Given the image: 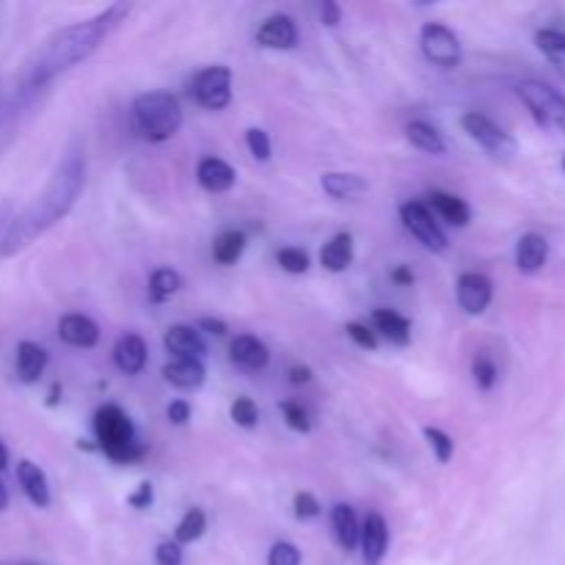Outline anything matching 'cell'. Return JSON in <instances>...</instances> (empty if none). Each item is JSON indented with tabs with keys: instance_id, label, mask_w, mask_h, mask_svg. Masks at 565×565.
Here are the masks:
<instances>
[{
	"instance_id": "cell-32",
	"label": "cell",
	"mask_w": 565,
	"mask_h": 565,
	"mask_svg": "<svg viewBox=\"0 0 565 565\" xmlns=\"http://www.w3.org/2000/svg\"><path fill=\"white\" fill-rule=\"evenodd\" d=\"M423 436H425V441H428V447H430V452H434L436 461L439 463L452 461V456H456V441H452L450 434H445V430L436 428V425H425Z\"/></svg>"
},
{
	"instance_id": "cell-25",
	"label": "cell",
	"mask_w": 565,
	"mask_h": 565,
	"mask_svg": "<svg viewBox=\"0 0 565 565\" xmlns=\"http://www.w3.org/2000/svg\"><path fill=\"white\" fill-rule=\"evenodd\" d=\"M373 326L384 340L392 342V345L406 348L408 342H412V320L403 318L395 309H375Z\"/></svg>"
},
{
	"instance_id": "cell-31",
	"label": "cell",
	"mask_w": 565,
	"mask_h": 565,
	"mask_svg": "<svg viewBox=\"0 0 565 565\" xmlns=\"http://www.w3.org/2000/svg\"><path fill=\"white\" fill-rule=\"evenodd\" d=\"M204 530H207V513L202 508H188L185 516L180 519V524L174 530V544H196L204 535Z\"/></svg>"
},
{
	"instance_id": "cell-34",
	"label": "cell",
	"mask_w": 565,
	"mask_h": 565,
	"mask_svg": "<svg viewBox=\"0 0 565 565\" xmlns=\"http://www.w3.org/2000/svg\"><path fill=\"white\" fill-rule=\"evenodd\" d=\"M230 417L237 428H246V430L257 428L259 425L257 403H254L252 397H237V401L230 406Z\"/></svg>"
},
{
	"instance_id": "cell-10",
	"label": "cell",
	"mask_w": 565,
	"mask_h": 565,
	"mask_svg": "<svg viewBox=\"0 0 565 565\" xmlns=\"http://www.w3.org/2000/svg\"><path fill=\"white\" fill-rule=\"evenodd\" d=\"M456 298L463 312L472 315V318H480L491 307V301H494V285H491V279L486 274L467 270V274L458 276Z\"/></svg>"
},
{
	"instance_id": "cell-40",
	"label": "cell",
	"mask_w": 565,
	"mask_h": 565,
	"mask_svg": "<svg viewBox=\"0 0 565 565\" xmlns=\"http://www.w3.org/2000/svg\"><path fill=\"white\" fill-rule=\"evenodd\" d=\"M345 331L359 348H364V351H375V348H379V337H375V331H370V326L348 323Z\"/></svg>"
},
{
	"instance_id": "cell-48",
	"label": "cell",
	"mask_w": 565,
	"mask_h": 565,
	"mask_svg": "<svg viewBox=\"0 0 565 565\" xmlns=\"http://www.w3.org/2000/svg\"><path fill=\"white\" fill-rule=\"evenodd\" d=\"M6 467H9V447H6L3 439H0V472H3Z\"/></svg>"
},
{
	"instance_id": "cell-4",
	"label": "cell",
	"mask_w": 565,
	"mask_h": 565,
	"mask_svg": "<svg viewBox=\"0 0 565 565\" xmlns=\"http://www.w3.org/2000/svg\"><path fill=\"white\" fill-rule=\"evenodd\" d=\"M132 121L147 141L163 143L180 132V99L169 92H147L132 99Z\"/></svg>"
},
{
	"instance_id": "cell-49",
	"label": "cell",
	"mask_w": 565,
	"mask_h": 565,
	"mask_svg": "<svg viewBox=\"0 0 565 565\" xmlns=\"http://www.w3.org/2000/svg\"><path fill=\"white\" fill-rule=\"evenodd\" d=\"M9 508V489L3 486V480H0V511H6Z\"/></svg>"
},
{
	"instance_id": "cell-7",
	"label": "cell",
	"mask_w": 565,
	"mask_h": 565,
	"mask_svg": "<svg viewBox=\"0 0 565 565\" xmlns=\"http://www.w3.org/2000/svg\"><path fill=\"white\" fill-rule=\"evenodd\" d=\"M419 50L439 70H456L463 58V50L456 31L441 25V22H425L423 31H419Z\"/></svg>"
},
{
	"instance_id": "cell-6",
	"label": "cell",
	"mask_w": 565,
	"mask_h": 565,
	"mask_svg": "<svg viewBox=\"0 0 565 565\" xmlns=\"http://www.w3.org/2000/svg\"><path fill=\"white\" fill-rule=\"evenodd\" d=\"M461 127L480 149H483L489 158L500 160V163H508V160L516 158L519 152V143L516 138L511 136L508 130H502L491 116L480 114V110H467L461 116Z\"/></svg>"
},
{
	"instance_id": "cell-41",
	"label": "cell",
	"mask_w": 565,
	"mask_h": 565,
	"mask_svg": "<svg viewBox=\"0 0 565 565\" xmlns=\"http://www.w3.org/2000/svg\"><path fill=\"white\" fill-rule=\"evenodd\" d=\"M154 563L158 565H182V546L174 541H160L154 550Z\"/></svg>"
},
{
	"instance_id": "cell-18",
	"label": "cell",
	"mask_w": 565,
	"mask_h": 565,
	"mask_svg": "<svg viewBox=\"0 0 565 565\" xmlns=\"http://www.w3.org/2000/svg\"><path fill=\"white\" fill-rule=\"evenodd\" d=\"M196 180L207 193H226L235 188L237 171L221 158H202L196 166Z\"/></svg>"
},
{
	"instance_id": "cell-16",
	"label": "cell",
	"mask_w": 565,
	"mask_h": 565,
	"mask_svg": "<svg viewBox=\"0 0 565 565\" xmlns=\"http://www.w3.org/2000/svg\"><path fill=\"white\" fill-rule=\"evenodd\" d=\"M17 483H20L22 494L31 500V505L50 508V500H53V497H50L47 475H44V469L39 467V463L22 458V461L17 463Z\"/></svg>"
},
{
	"instance_id": "cell-13",
	"label": "cell",
	"mask_w": 565,
	"mask_h": 565,
	"mask_svg": "<svg viewBox=\"0 0 565 565\" xmlns=\"http://www.w3.org/2000/svg\"><path fill=\"white\" fill-rule=\"evenodd\" d=\"M163 348L174 359H202L207 353V342H204L202 331L185 323H174L166 329Z\"/></svg>"
},
{
	"instance_id": "cell-15",
	"label": "cell",
	"mask_w": 565,
	"mask_h": 565,
	"mask_svg": "<svg viewBox=\"0 0 565 565\" xmlns=\"http://www.w3.org/2000/svg\"><path fill=\"white\" fill-rule=\"evenodd\" d=\"M50 364V353L47 348L39 345V342H31V340H22L20 345H17V359H14V367H17V379L22 381V384H36L39 379L44 375V370H47Z\"/></svg>"
},
{
	"instance_id": "cell-21",
	"label": "cell",
	"mask_w": 565,
	"mask_h": 565,
	"mask_svg": "<svg viewBox=\"0 0 565 565\" xmlns=\"http://www.w3.org/2000/svg\"><path fill=\"white\" fill-rule=\"evenodd\" d=\"M428 199H430V213H434L436 218L445 221V224L463 230V226H469V221H472V210H469V204L463 202L461 196H456V193L434 191Z\"/></svg>"
},
{
	"instance_id": "cell-42",
	"label": "cell",
	"mask_w": 565,
	"mask_h": 565,
	"mask_svg": "<svg viewBox=\"0 0 565 565\" xmlns=\"http://www.w3.org/2000/svg\"><path fill=\"white\" fill-rule=\"evenodd\" d=\"M152 502H154V489L149 480L138 483V489L127 497V505L136 508V511H147V508H152Z\"/></svg>"
},
{
	"instance_id": "cell-30",
	"label": "cell",
	"mask_w": 565,
	"mask_h": 565,
	"mask_svg": "<svg viewBox=\"0 0 565 565\" xmlns=\"http://www.w3.org/2000/svg\"><path fill=\"white\" fill-rule=\"evenodd\" d=\"M182 290V276L174 268H158L149 276V301L166 303Z\"/></svg>"
},
{
	"instance_id": "cell-11",
	"label": "cell",
	"mask_w": 565,
	"mask_h": 565,
	"mask_svg": "<svg viewBox=\"0 0 565 565\" xmlns=\"http://www.w3.org/2000/svg\"><path fill=\"white\" fill-rule=\"evenodd\" d=\"M359 550H362L364 565H381L390 550V524L381 513H367L359 535Z\"/></svg>"
},
{
	"instance_id": "cell-46",
	"label": "cell",
	"mask_w": 565,
	"mask_h": 565,
	"mask_svg": "<svg viewBox=\"0 0 565 565\" xmlns=\"http://www.w3.org/2000/svg\"><path fill=\"white\" fill-rule=\"evenodd\" d=\"M290 384H296V386H301V384H309V381H312V370L309 367H303V364H292L290 367Z\"/></svg>"
},
{
	"instance_id": "cell-39",
	"label": "cell",
	"mask_w": 565,
	"mask_h": 565,
	"mask_svg": "<svg viewBox=\"0 0 565 565\" xmlns=\"http://www.w3.org/2000/svg\"><path fill=\"white\" fill-rule=\"evenodd\" d=\"M292 508H296V519H301V522L318 519L320 513H323V505L318 502V497L309 494V491H298V494L292 497Z\"/></svg>"
},
{
	"instance_id": "cell-29",
	"label": "cell",
	"mask_w": 565,
	"mask_h": 565,
	"mask_svg": "<svg viewBox=\"0 0 565 565\" xmlns=\"http://www.w3.org/2000/svg\"><path fill=\"white\" fill-rule=\"evenodd\" d=\"M535 47H539L541 55H544V58L565 77V31H557V28H541V31L535 33Z\"/></svg>"
},
{
	"instance_id": "cell-24",
	"label": "cell",
	"mask_w": 565,
	"mask_h": 565,
	"mask_svg": "<svg viewBox=\"0 0 565 565\" xmlns=\"http://www.w3.org/2000/svg\"><path fill=\"white\" fill-rule=\"evenodd\" d=\"M320 265L329 274H342L353 265V235L351 232H337L323 248H320Z\"/></svg>"
},
{
	"instance_id": "cell-8",
	"label": "cell",
	"mask_w": 565,
	"mask_h": 565,
	"mask_svg": "<svg viewBox=\"0 0 565 565\" xmlns=\"http://www.w3.org/2000/svg\"><path fill=\"white\" fill-rule=\"evenodd\" d=\"M401 221L408 230V235H412L414 241L423 243V248H428V252L445 254L447 246H450L445 230H441V224L436 221V215L430 213L428 204L423 202L401 204Z\"/></svg>"
},
{
	"instance_id": "cell-22",
	"label": "cell",
	"mask_w": 565,
	"mask_h": 565,
	"mask_svg": "<svg viewBox=\"0 0 565 565\" xmlns=\"http://www.w3.org/2000/svg\"><path fill=\"white\" fill-rule=\"evenodd\" d=\"M163 379L174 390H199L207 379V370H204L202 359H171L163 367Z\"/></svg>"
},
{
	"instance_id": "cell-45",
	"label": "cell",
	"mask_w": 565,
	"mask_h": 565,
	"mask_svg": "<svg viewBox=\"0 0 565 565\" xmlns=\"http://www.w3.org/2000/svg\"><path fill=\"white\" fill-rule=\"evenodd\" d=\"M199 331H207V334H213V337H226L230 326L218 318H202L199 320Z\"/></svg>"
},
{
	"instance_id": "cell-27",
	"label": "cell",
	"mask_w": 565,
	"mask_h": 565,
	"mask_svg": "<svg viewBox=\"0 0 565 565\" xmlns=\"http://www.w3.org/2000/svg\"><path fill=\"white\" fill-rule=\"evenodd\" d=\"M406 138H408V143H412L414 149H419V152L434 154V158H441V154H447L445 136H441V132L436 130L430 121H423V119L408 121Z\"/></svg>"
},
{
	"instance_id": "cell-44",
	"label": "cell",
	"mask_w": 565,
	"mask_h": 565,
	"mask_svg": "<svg viewBox=\"0 0 565 565\" xmlns=\"http://www.w3.org/2000/svg\"><path fill=\"white\" fill-rule=\"evenodd\" d=\"M320 20H323L326 28H337L342 22V6L337 0H326L320 6Z\"/></svg>"
},
{
	"instance_id": "cell-36",
	"label": "cell",
	"mask_w": 565,
	"mask_h": 565,
	"mask_svg": "<svg viewBox=\"0 0 565 565\" xmlns=\"http://www.w3.org/2000/svg\"><path fill=\"white\" fill-rule=\"evenodd\" d=\"M281 417H285L287 428L296 430V434H309V430H312V423H309L307 408H303L298 401L281 403Z\"/></svg>"
},
{
	"instance_id": "cell-9",
	"label": "cell",
	"mask_w": 565,
	"mask_h": 565,
	"mask_svg": "<svg viewBox=\"0 0 565 565\" xmlns=\"http://www.w3.org/2000/svg\"><path fill=\"white\" fill-rule=\"evenodd\" d=\"M193 99L207 110H224L232 103V70L224 64L204 66L193 77Z\"/></svg>"
},
{
	"instance_id": "cell-19",
	"label": "cell",
	"mask_w": 565,
	"mask_h": 565,
	"mask_svg": "<svg viewBox=\"0 0 565 565\" xmlns=\"http://www.w3.org/2000/svg\"><path fill=\"white\" fill-rule=\"evenodd\" d=\"M550 259V243L539 232H527V235L519 237L516 243V268L524 276H535Z\"/></svg>"
},
{
	"instance_id": "cell-12",
	"label": "cell",
	"mask_w": 565,
	"mask_h": 565,
	"mask_svg": "<svg viewBox=\"0 0 565 565\" xmlns=\"http://www.w3.org/2000/svg\"><path fill=\"white\" fill-rule=\"evenodd\" d=\"M254 39L265 50H292L298 47V25L290 14H270Z\"/></svg>"
},
{
	"instance_id": "cell-47",
	"label": "cell",
	"mask_w": 565,
	"mask_h": 565,
	"mask_svg": "<svg viewBox=\"0 0 565 565\" xmlns=\"http://www.w3.org/2000/svg\"><path fill=\"white\" fill-rule=\"evenodd\" d=\"M392 281L401 287H408V285H414V274L406 268V265H401V268L392 270Z\"/></svg>"
},
{
	"instance_id": "cell-37",
	"label": "cell",
	"mask_w": 565,
	"mask_h": 565,
	"mask_svg": "<svg viewBox=\"0 0 565 565\" xmlns=\"http://www.w3.org/2000/svg\"><path fill=\"white\" fill-rule=\"evenodd\" d=\"M246 147H248V152H252L257 160H263V163L265 160H270V152H274V149H270L268 132H265L263 127H248Z\"/></svg>"
},
{
	"instance_id": "cell-5",
	"label": "cell",
	"mask_w": 565,
	"mask_h": 565,
	"mask_svg": "<svg viewBox=\"0 0 565 565\" xmlns=\"http://www.w3.org/2000/svg\"><path fill=\"white\" fill-rule=\"evenodd\" d=\"M516 97L522 99L541 130L565 136V94L544 81H522L516 86Z\"/></svg>"
},
{
	"instance_id": "cell-33",
	"label": "cell",
	"mask_w": 565,
	"mask_h": 565,
	"mask_svg": "<svg viewBox=\"0 0 565 565\" xmlns=\"http://www.w3.org/2000/svg\"><path fill=\"white\" fill-rule=\"evenodd\" d=\"M472 375H475V384H478L480 392H491L497 386V381H500V370H497V362L491 356H486V353L475 356Z\"/></svg>"
},
{
	"instance_id": "cell-38",
	"label": "cell",
	"mask_w": 565,
	"mask_h": 565,
	"mask_svg": "<svg viewBox=\"0 0 565 565\" xmlns=\"http://www.w3.org/2000/svg\"><path fill=\"white\" fill-rule=\"evenodd\" d=\"M301 550L296 544H290V541H279L268 552V565H301Z\"/></svg>"
},
{
	"instance_id": "cell-14",
	"label": "cell",
	"mask_w": 565,
	"mask_h": 565,
	"mask_svg": "<svg viewBox=\"0 0 565 565\" xmlns=\"http://www.w3.org/2000/svg\"><path fill=\"white\" fill-rule=\"evenodd\" d=\"M230 359L243 370H265L270 364V351L259 337L254 334H237L235 340L230 342Z\"/></svg>"
},
{
	"instance_id": "cell-43",
	"label": "cell",
	"mask_w": 565,
	"mask_h": 565,
	"mask_svg": "<svg viewBox=\"0 0 565 565\" xmlns=\"http://www.w3.org/2000/svg\"><path fill=\"white\" fill-rule=\"evenodd\" d=\"M166 417H169L171 425H188L191 423V403L188 401H171L169 408H166Z\"/></svg>"
},
{
	"instance_id": "cell-28",
	"label": "cell",
	"mask_w": 565,
	"mask_h": 565,
	"mask_svg": "<svg viewBox=\"0 0 565 565\" xmlns=\"http://www.w3.org/2000/svg\"><path fill=\"white\" fill-rule=\"evenodd\" d=\"M246 252V232L226 230L213 241V259L224 268H232Z\"/></svg>"
},
{
	"instance_id": "cell-1",
	"label": "cell",
	"mask_w": 565,
	"mask_h": 565,
	"mask_svg": "<svg viewBox=\"0 0 565 565\" xmlns=\"http://www.w3.org/2000/svg\"><path fill=\"white\" fill-rule=\"evenodd\" d=\"M83 188H86V158L75 147L61 158L42 193L20 215L11 218L9 230L0 237V257H17L28 246H33L36 237L53 230L58 221H64L81 199Z\"/></svg>"
},
{
	"instance_id": "cell-50",
	"label": "cell",
	"mask_w": 565,
	"mask_h": 565,
	"mask_svg": "<svg viewBox=\"0 0 565 565\" xmlns=\"http://www.w3.org/2000/svg\"><path fill=\"white\" fill-rule=\"evenodd\" d=\"M58 392H61V386L58 384H53V390H50V406H55V403H58Z\"/></svg>"
},
{
	"instance_id": "cell-2",
	"label": "cell",
	"mask_w": 565,
	"mask_h": 565,
	"mask_svg": "<svg viewBox=\"0 0 565 565\" xmlns=\"http://www.w3.org/2000/svg\"><path fill=\"white\" fill-rule=\"evenodd\" d=\"M127 14H130V6L114 3L99 11V14L88 17V20L72 22V25L50 33L22 66V88L47 86L50 81H55L58 75L70 72L72 66L86 61L121 25Z\"/></svg>"
},
{
	"instance_id": "cell-3",
	"label": "cell",
	"mask_w": 565,
	"mask_h": 565,
	"mask_svg": "<svg viewBox=\"0 0 565 565\" xmlns=\"http://www.w3.org/2000/svg\"><path fill=\"white\" fill-rule=\"evenodd\" d=\"M94 434H97L99 450L110 461L136 463L147 456V447L138 441L130 417L125 414V408L114 406V403H108V406H103L94 414Z\"/></svg>"
},
{
	"instance_id": "cell-35",
	"label": "cell",
	"mask_w": 565,
	"mask_h": 565,
	"mask_svg": "<svg viewBox=\"0 0 565 565\" xmlns=\"http://www.w3.org/2000/svg\"><path fill=\"white\" fill-rule=\"evenodd\" d=\"M276 263H279L281 270H287V274L301 276L309 270V254L303 252V248L287 246V248H279V254H276Z\"/></svg>"
},
{
	"instance_id": "cell-51",
	"label": "cell",
	"mask_w": 565,
	"mask_h": 565,
	"mask_svg": "<svg viewBox=\"0 0 565 565\" xmlns=\"http://www.w3.org/2000/svg\"><path fill=\"white\" fill-rule=\"evenodd\" d=\"M563 171H565V158H563Z\"/></svg>"
},
{
	"instance_id": "cell-17",
	"label": "cell",
	"mask_w": 565,
	"mask_h": 565,
	"mask_svg": "<svg viewBox=\"0 0 565 565\" xmlns=\"http://www.w3.org/2000/svg\"><path fill=\"white\" fill-rule=\"evenodd\" d=\"M147 359H149V348L141 334H125L119 337V342L114 345V364L119 367V373L138 375L143 367H147Z\"/></svg>"
},
{
	"instance_id": "cell-20",
	"label": "cell",
	"mask_w": 565,
	"mask_h": 565,
	"mask_svg": "<svg viewBox=\"0 0 565 565\" xmlns=\"http://www.w3.org/2000/svg\"><path fill=\"white\" fill-rule=\"evenodd\" d=\"M58 337L61 342L72 348H94L99 342V326L86 315H64L58 320Z\"/></svg>"
},
{
	"instance_id": "cell-23",
	"label": "cell",
	"mask_w": 565,
	"mask_h": 565,
	"mask_svg": "<svg viewBox=\"0 0 565 565\" xmlns=\"http://www.w3.org/2000/svg\"><path fill=\"white\" fill-rule=\"evenodd\" d=\"M331 527H334V539L342 552H356L359 535H362V524H359L356 511L345 502H337L331 508Z\"/></svg>"
},
{
	"instance_id": "cell-26",
	"label": "cell",
	"mask_w": 565,
	"mask_h": 565,
	"mask_svg": "<svg viewBox=\"0 0 565 565\" xmlns=\"http://www.w3.org/2000/svg\"><path fill=\"white\" fill-rule=\"evenodd\" d=\"M320 188L329 193L331 199H356L370 191V182L364 177L351 174V171H326L320 177Z\"/></svg>"
}]
</instances>
